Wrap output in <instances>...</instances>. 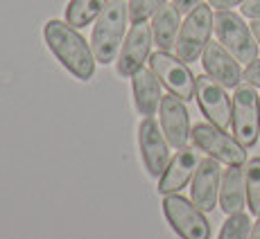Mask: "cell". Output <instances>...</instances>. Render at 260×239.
Listing matches in <instances>:
<instances>
[{"mask_svg":"<svg viewBox=\"0 0 260 239\" xmlns=\"http://www.w3.org/2000/svg\"><path fill=\"white\" fill-rule=\"evenodd\" d=\"M190 138H192L194 147L206 151L208 156H213L219 163H226V165H244L247 163V149L215 124H194Z\"/></svg>","mask_w":260,"mask_h":239,"instance_id":"ba28073f","label":"cell"},{"mask_svg":"<svg viewBox=\"0 0 260 239\" xmlns=\"http://www.w3.org/2000/svg\"><path fill=\"white\" fill-rule=\"evenodd\" d=\"M233 138L244 149L253 147L260 138V95L256 86L240 84L233 95Z\"/></svg>","mask_w":260,"mask_h":239,"instance_id":"5b68a950","label":"cell"},{"mask_svg":"<svg viewBox=\"0 0 260 239\" xmlns=\"http://www.w3.org/2000/svg\"><path fill=\"white\" fill-rule=\"evenodd\" d=\"M149 68L172 95H177L183 102H190L194 97L197 77L192 74L186 61H181L179 57H174L170 52L158 50V52L149 54Z\"/></svg>","mask_w":260,"mask_h":239,"instance_id":"52a82bcc","label":"cell"},{"mask_svg":"<svg viewBox=\"0 0 260 239\" xmlns=\"http://www.w3.org/2000/svg\"><path fill=\"white\" fill-rule=\"evenodd\" d=\"M251 32H253V36H256V41H258V46H260V21H253L251 23Z\"/></svg>","mask_w":260,"mask_h":239,"instance_id":"83f0119b","label":"cell"},{"mask_svg":"<svg viewBox=\"0 0 260 239\" xmlns=\"http://www.w3.org/2000/svg\"><path fill=\"white\" fill-rule=\"evenodd\" d=\"M213 7L211 5L199 3L192 12L188 14V18L181 23L177 36V57L186 63L197 61L204 54L208 41H211V32H213Z\"/></svg>","mask_w":260,"mask_h":239,"instance_id":"277c9868","label":"cell"},{"mask_svg":"<svg viewBox=\"0 0 260 239\" xmlns=\"http://www.w3.org/2000/svg\"><path fill=\"white\" fill-rule=\"evenodd\" d=\"M244 203H247L244 167L229 165V169L222 174V185H219V208L226 215H238V212H242Z\"/></svg>","mask_w":260,"mask_h":239,"instance_id":"e0dca14e","label":"cell"},{"mask_svg":"<svg viewBox=\"0 0 260 239\" xmlns=\"http://www.w3.org/2000/svg\"><path fill=\"white\" fill-rule=\"evenodd\" d=\"M244 181H247V203L251 215L260 217V156L244 163Z\"/></svg>","mask_w":260,"mask_h":239,"instance_id":"ffe728a7","label":"cell"},{"mask_svg":"<svg viewBox=\"0 0 260 239\" xmlns=\"http://www.w3.org/2000/svg\"><path fill=\"white\" fill-rule=\"evenodd\" d=\"M244 82L260 88V59H256L253 63L247 66V70H244Z\"/></svg>","mask_w":260,"mask_h":239,"instance_id":"603a6c76","label":"cell"},{"mask_svg":"<svg viewBox=\"0 0 260 239\" xmlns=\"http://www.w3.org/2000/svg\"><path fill=\"white\" fill-rule=\"evenodd\" d=\"M158 120H161V129L166 133L168 142L174 149L186 147L190 140V117H188V108L183 104V99H179L177 95H163L161 106H158Z\"/></svg>","mask_w":260,"mask_h":239,"instance_id":"5bb4252c","label":"cell"},{"mask_svg":"<svg viewBox=\"0 0 260 239\" xmlns=\"http://www.w3.org/2000/svg\"><path fill=\"white\" fill-rule=\"evenodd\" d=\"M179 29H181V12L174 7V3L172 5L166 3L152 16V36L158 50L170 52V50L177 46Z\"/></svg>","mask_w":260,"mask_h":239,"instance_id":"ac0fdd59","label":"cell"},{"mask_svg":"<svg viewBox=\"0 0 260 239\" xmlns=\"http://www.w3.org/2000/svg\"><path fill=\"white\" fill-rule=\"evenodd\" d=\"M249 235H251V221L244 212H238V215H229L224 221L219 239H249Z\"/></svg>","mask_w":260,"mask_h":239,"instance_id":"44dd1931","label":"cell"},{"mask_svg":"<svg viewBox=\"0 0 260 239\" xmlns=\"http://www.w3.org/2000/svg\"><path fill=\"white\" fill-rule=\"evenodd\" d=\"M249 239H260V217H258V221L253 223V228H251V235H249Z\"/></svg>","mask_w":260,"mask_h":239,"instance_id":"4316f807","label":"cell"},{"mask_svg":"<svg viewBox=\"0 0 260 239\" xmlns=\"http://www.w3.org/2000/svg\"><path fill=\"white\" fill-rule=\"evenodd\" d=\"M219 185H222V169H219V161L213 156L202 158L199 167L194 169L192 185H190V196L192 203L202 212H211L217 206L219 196Z\"/></svg>","mask_w":260,"mask_h":239,"instance_id":"7c38bea8","label":"cell"},{"mask_svg":"<svg viewBox=\"0 0 260 239\" xmlns=\"http://www.w3.org/2000/svg\"><path fill=\"white\" fill-rule=\"evenodd\" d=\"M199 151L197 147H181L174 158L168 163L166 172L158 178V192L161 194H174L194 176V169L199 167Z\"/></svg>","mask_w":260,"mask_h":239,"instance_id":"9a60e30c","label":"cell"},{"mask_svg":"<svg viewBox=\"0 0 260 239\" xmlns=\"http://www.w3.org/2000/svg\"><path fill=\"white\" fill-rule=\"evenodd\" d=\"M202 66L206 74L217 79L224 88H238L244 79L240 61L219 41H208V46L202 54Z\"/></svg>","mask_w":260,"mask_h":239,"instance_id":"4fadbf2b","label":"cell"},{"mask_svg":"<svg viewBox=\"0 0 260 239\" xmlns=\"http://www.w3.org/2000/svg\"><path fill=\"white\" fill-rule=\"evenodd\" d=\"M43 38H46L50 52L73 77H77L79 82H88L93 77L98 61H95L93 48L77 32V27L54 18V21H48L43 27Z\"/></svg>","mask_w":260,"mask_h":239,"instance_id":"6da1fadb","label":"cell"},{"mask_svg":"<svg viewBox=\"0 0 260 239\" xmlns=\"http://www.w3.org/2000/svg\"><path fill=\"white\" fill-rule=\"evenodd\" d=\"M127 23H129V3L124 0H111L95 21L91 48L98 63H113L120 54V48L127 36Z\"/></svg>","mask_w":260,"mask_h":239,"instance_id":"7a4b0ae2","label":"cell"},{"mask_svg":"<svg viewBox=\"0 0 260 239\" xmlns=\"http://www.w3.org/2000/svg\"><path fill=\"white\" fill-rule=\"evenodd\" d=\"M154 43L152 25L136 23L124 36V43L120 48V54L116 59V70L120 77H134L143 68V63L149 59V48Z\"/></svg>","mask_w":260,"mask_h":239,"instance_id":"30bf717a","label":"cell"},{"mask_svg":"<svg viewBox=\"0 0 260 239\" xmlns=\"http://www.w3.org/2000/svg\"><path fill=\"white\" fill-rule=\"evenodd\" d=\"M111 0H71L66 7V23L73 27H86L93 21H98L100 14Z\"/></svg>","mask_w":260,"mask_h":239,"instance_id":"d6986e66","label":"cell"},{"mask_svg":"<svg viewBox=\"0 0 260 239\" xmlns=\"http://www.w3.org/2000/svg\"><path fill=\"white\" fill-rule=\"evenodd\" d=\"M194 97H197L199 108H202V113L208 117V122L224 129V131L231 127L233 99L229 97L226 88H224L217 79H213L211 74H199L197 86H194Z\"/></svg>","mask_w":260,"mask_h":239,"instance_id":"9c48e42d","label":"cell"},{"mask_svg":"<svg viewBox=\"0 0 260 239\" xmlns=\"http://www.w3.org/2000/svg\"><path fill=\"white\" fill-rule=\"evenodd\" d=\"M199 3H202V0H174V7H177L181 14H190Z\"/></svg>","mask_w":260,"mask_h":239,"instance_id":"484cf974","label":"cell"},{"mask_svg":"<svg viewBox=\"0 0 260 239\" xmlns=\"http://www.w3.org/2000/svg\"><path fill=\"white\" fill-rule=\"evenodd\" d=\"M242 16L251 18V21H260V0H247V3H242Z\"/></svg>","mask_w":260,"mask_h":239,"instance_id":"cb8c5ba5","label":"cell"},{"mask_svg":"<svg viewBox=\"0 0 260 239\" xmlns=\"http://www.w3.org/2000/svg\"><path fill=\"white\" fill-rule=\"evenodd\" d=\"M242 3H247V0H208V5H211L213 9H231Z\"/></svg>","mask_w":260,"mask_h":239,"instance_id":"d4e9b609","label":"cell"},{"mask_svg":"<svg viewBox=\"0 0 260 239\" xmlns=\"http://www.w3.org/2000/svg\"><path fill=\"white\" fill-rule=\"evenodd\" d=\"M168 0H129V23H145L152 18Z\"/></svg>","mask_w":260,"mask_h":239,"instance_id":"7402d4cb","label":"cell"},{"mask_svg":"<svg viewBox=\"0 0 260 239\" xmlns=\"http://www.w3.org/2000/svg\"><path fill=\"white\" fill-rule=\"evenodd\" d=\"M163 212H166L170 226L181 239H211V226L204 212L181 196L179 192L166 194L163 198Z\"/></svg>","mask_w":260,"mask_h":239,"instance_id":"8992f818","label":"cell"},{"mask_svg":"<svg viewBox=\"0 0 260 239\" xmlns=\"http://www.w3.org/2000/svg\"><path fill=\"white\" fill-rule=\"evenodd\" d=\"M213 32L240 63H253L258 59V41L251 32V25L242 21V16L231 9H217L213 16Z\"/></svg>","mask_w":260,"mask_h":239,"instance_id":"3957f363","label":"cell"},{"mask_svg":"<svg viewBox=\"0 0 260 239\" xmlns=\"http://www.w3.org/2000/svg\"><path fill=\"white\" fill-rule=\"evenodd\" d=\"M132 88H134V102H136L138 113L145 117L154 115L161 106V82L152 72V68H141L138 72H134L132 77Z\"/></svg>","mask_w":260,"mask_h":239,"instance_id":"2e32d148","label":"cell"},{"mask_svg":"<svg viewBox=\"0 0 260 239\" xmlns=\"http://www.w3.org/2000/svg\"><path fill=\"white\" fill-rule=\"evenodd\" d=\"M138 144H141L143 163L147 172L152 176H161L170 163V142L152 115L143 117V122L138 124Z\"/></svg>","mask_w":260,"mask_h":239,"instance_id":"8fae6325","label":"cell"}]
</instances>
